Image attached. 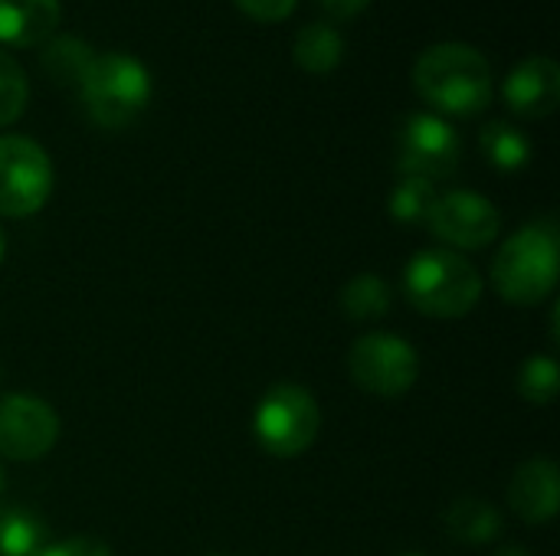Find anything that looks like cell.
I'll return each mask as SVG.
<instances>
[{
	"mask_svg": "<svg viewBox=\"0 0 560 556\" xmlns=\"http://www.w3.org/2000/svg\"><path fill=\"white\" fill-rule=\"evenodd\" d=\"M413 85L423 102L446 115H476L492 102L489 59L466 43H436L413 66Z\"/></svg>",
	"mask_w": 560,
	"mask_h": 556,
	"instance_id": "6da1fadb",
	"label": "cell"
},
{
	"mask_svg": "<svg viewBox=\"0 0 560 556\" xmlns=\"http://www.w3.org/2000/svg\"><path fill=\"white\" fill-rule=\"evenodd\" d=\"M560 275V246L555 220L518 229L492 259V285L512 305L545 301Z\"/></svg>",
	"mask_w": 560,
	"mask_h": 556,
	"instance_id": "7a4b0ae2",
	"label": "cell"
},
{
	"mask_svg": "<svg viewBox=\"0 0 560 556\" xmlns=\"http://www.w3.org/2000/svg\"><path fill=\"white\" fill-rule=\"evenodd\" d=\"M404 292L410 305L430 318H466L482 298V279L476 265L453 249H423L404 272Z\"/></svg>",
	"mask_w": 560,
	"mask_h": 556,
	"instance_id": "3957f363",
	"label": "cell"
},
{
	"mask_svg": "<svg viewBox=\"0 0 560 556\" xmlns=\"http://www.w3.org/2000/svg\"><path fill=\"white\" fill-rule=\"evenodd\" d=\"M89 115L102 128L131 125L151 98V72L141 59L128 52H102L92 59L85 79L79 82Z\"/></svg>",
	"mask_w": 560,
	"mask_h": 556,
	"instance_id": "277c9868",
	"label": "cell"
},
{
	"mask_svg": "<svg viewBox=\"0 0 560 556\" xmlns=\"http://www.w3.org/2000/svg\"><path fill=\"white\" fill-rule=\"evenodd\" d=\"M322 429V410L312 390L299 383H276L256 406V442L276 459H295L312 449Z\"/></svg>",
	"mask_w": 560,
	"mask_h": 556,
	"instance_id": "5b68a950",
	"label": "cell"
},
{
	"mask_svg": "<svg viewBox=\"0 0 560 556\" xmlns=\"http://www.w3.org/2000/svg\"><path fill=\"white\" fill-rule=\"evenodd\" d=\"M348 374L358 383V390L381 400H397L413 390L420 377V357L407 338L374 331L351 344Z\"/></svg>",
	"mask_w": 560,
	"mask_h": 556,
	"instance_id": "8992f818",
	"label": "cell"
},
{
	"mask_svg": "<svg viewBox=\"0 0 560 556\" xmlns=\"http://www.w3.org/2000/svg\"><path fill=\"white\" fill-rule=\"evenodd\" d=\"M52 193L49 154L26 134L0 138V216H33Z\"/></svg>",
	"mask_w": 560,
	"mask_h": 556,
	"instance_id": "52a82bcc",
	"label": "cell"
},
{
	"mask_svg": "<svg viewBox=\"0 0 560 556\" xmlns=\"http://www.w3.org/2000/svg\"><path fill=\"white\" fill-rule=\"evenodd\" d=\"M463 157V141L456 128L430 111H417L400 125L397 134V161L404 177H423V180H446L456 174Z\"/></svg>",
	"mask_w": 560,
	"mask_h": 556,
	"instance_id": "ba28073f",
	"label": "cell"
},
{
	"mask_svg": "<svg viewBox=\"0 0 560 556\" xmlns=\"http://www.w3.org/2000/svg\"><path fill=\"white\" fill-rule=\"evenodd\" d=\"M59 439L56 410L33 393L0 397V456L10 462H36Z\"/></svg>",
	"mask_w": 560,
	"mask_h": 556,
	"instance_id": "9c48e42d",
	"label": "cell"
},
{
	"mask_svg": "<svg viewBox=\"0 0 560 556\" xmlns=\"http://www.w3.org/2000/svg\"><path fill=\"white\" fill-rule=\"evenodd\" d=\"M427 226L456 249H482L489 246L499 229H502V216L492 206V200H486L482 193L472 190H450L443 197H436Z\"/></svg>",
	"mask_w": 560,
	"mask_h": 556,
	"instance_id": "30bf717a",
	"label": "cell"
},
{
	"mask_svg": "<svg viewBox=\"0 0 560 556\" xmlns=\"http://www.w3.org/2000/svg\"><path fill=\"white\" fill-rule=\"evenodd\" d=\"M505 105L522 118H548L560 102V69L548 56L522 59L502 82Z\"/></svg>",
	"mask_w": 560,
	"mask_h": 556,
	"instance_id": "8fae6325",
	"label": "cell"
},
{
	"mask_svg": "<svg viewBox=\"0 0 560 556\" xmlns=\"http://www.w3.org/2000/svg\"><path fill=\"white\" fill-rule=\"evenodd\" d=\"M509 508L525 524H548L560 508L558 465L551 459H528L509 482Z\"/></svg>",
	"mask_w": 560,
	"mask_h": 556,
	"instance_id": "7c38bea8",
	"label": "cell"
},
{
	"mask_svg": "<svg viewBox=\"0 0 560 556\" xmlns=\"http://www.w3.org/2000/svg\"><path fill=\"white\" fill-rule=\"evenodd\" d=\"M59 26V0H0V43L39 46Z\"/></svg>",
	"mask_w": 560,
	"mask_h": 556,
	"instance_id": "4fadbf2b",
	"label": "cell"
},
{
	"mask_svg": "<svg viewBox=\"0 0 560 556\" xmlns=\"http://www.w3.org/2000/svg\"><path fill=\"white\" fill-rule=\"evenodd\" d=\"M446 534L463 541V544H489L499 537L502 531V518L499 511L482 501V498H459L446 508Z\"/></svg>",
	"mask_w": 560,
	"mask_h": 556,
	"instance_id": "5bb4252c",
	"label": "cell"
},
{
	"mask_svg": "<svg viewBox=\"0 0 560 556\" xmlns=\"http://www.w3.org/2000/svg\"><path fill=\"white\" fill-rule=\"evenodd\" d=\"M341 56H345V43H341L338 29L328 26V23L302 26V33L295 36V46H292V59L305 72H315V75H325V72L338 69Z\"/></svg>",
	"mask_w": 560,
	"mask_h": 556,
	"instance_id": "9a60e30c",
	"label": "cell"
},
{
	"mask_svg": "<svg viewBox=\"0 0 560 556\" xmlns=\"http://www.w3.org/2000/svg\"><path fill=\"white\" fill-rule=\"evenodd\" d=\"M479 147L489 157V164L505 174L522 170L532 161V141L525 138L522 128H515L509 121H489L479 131Z\"/></svg>",
	"mask_w": 560,
	"mask_h": 556,
	"instance_id": "2e32d148",
	"label": "cell"
},
{
	"mask_svg": "<svg viewBox=\"0 0 560 556\" xmlns=\"http://www.w3.org/2000/svg\"><path fill=\"white\" fill-rule=\"evenodd\" d=\"M92 59H95V52L89 49V43L79 36H69V33L46 39V49H43V69L59 85H79L85 79Z\"/></svg>",
	"mask_w": 560,
	"mask_h": 556,
	"instance_id": "e0dca14e",
	"label": "cell"
},
{
	"mask_svg": "<svg viewBox=\"0 0 560 556\" xmlns=\"http://www.w3.org/2000/svg\"><path fill=\"white\" fill-rule=\"evenodd\" d=\"M394 305V292L377 275H358L341 288V311L348 321H381Z\"/></svg>",
	"mask_w": 560,
	"mask_h": 556,
	"instance_id": "ac0fdd59",
	"label": "cell"
},
{
	"mask_svg": "<svg viewBox=\"0 0 560 556\" xmlns=\"http://www.w3.org/2000/svg\"><path fill=\"white\" fill-rule=\"evenodd\" d=\"M46 547V528L30 511L0 514V556H39Z\"/></svg>",
	"mask_w": 560,
	"mask_h": 556,
	"instance_id": "d6986e66",
	"label": "cell"
},
{
	"mask_svg": "<svg viewBox=\"0 0 560 556\" xmlns=\"http://www.w3.org/2000/svg\"><path fill=\"white\" fill-rule=\"evenodd\" d=\"M436 187L423 177H400V184L390 193V216L404 226H420L430 220V210L436 203Z\"/></svg>",
	"mask_w": 560,
	"mask_h": 556,
	"instance_id": "ffe728a7",
	"label": "cell"
},
{
	"mask_svg": "<svg viewBox=\"0 0 560 556\" xmlns=\"http://www.w3.org/2000/svg\"><path fill=\"white\" fill-rule=\"evenodd\" d=\"M558 383L560 374L555 357H528L522 364V374H518V393H522V400H528L535 406H548L558 397Z\"/></svg>",
	"mask_w": 560,
	"mask_h": 556,
	"instance_id": "44dd1931",
	"label": "cell"
},
{
	"mask_svg": "<svg viewBox=\"0 0 560 556\" xmlns=\"http://www.w3.org/2000/svg\"><path fill=\"white\" fill-rule=\"evenodd\" d=\"M26 95H30V85H26V75H23L20 62L10 52L0 49V128L23 115Z\"/></svg>",
	"mask_w": 560,
	"mask_h": 556,
	"instance_id": "7402d4cb",
	"label": "cell"
},
{
	"mask_svg": "<svg viewBox=\"0 0 560 556\" xmlns=\"http://www.w3.org/2000/svg\"><path fill=\"white\" fill-rule=\"evenodd\" d=\"M299 0H236V7L253 16V20H262V23H272V20H285L292 10H295Z\"/></svg>",
	"mask_w": 560,
	"mask_h": 556,
	"instance_id": "603a6c76",
	"label": "cell"
},
{
	"mask_svg": "<svg viewBox=\"0 0 560 556\" xmlns=\"http://www.w3.org/2000/svg\"><path fill=\"white\" fill-rule=\"evenodd\" d=\"M39 556H112V551H108V544H102L95 537H69L62 544L43 547Z\"/></svg>",
	"mask_w": 560,
	"mask_h": 556,
	"instance_id": "cb8c5ba5",
	"label": "cell"
},
{
	"mask_svg": "<svg viewBox=\"0 0 560 556\" xmlns=\"http://www.w3.org/2000/svg\"><path fill=\"white\" fill-rule=\"evenodd\" d=\"M331 16H341V20H348V16H358L371 0H318Z\"/></svg>",
	"mask_w": 560,
	"mask_h": 556,
	"instance_id": "d4e9b609",
	"label": "cell"
},
{
	"mask_svg": "<svg viewBox=\"0 0 560 556\" xmlns=\"http://www.w3.org/2000/svg\"><path fill=\"white\" fill-rule=\"evenodd\" d=\"M492 556H528V551H525V547H502L499 554Z\"/></svg>",
	"mask_w": 560,
	"mask_h": 556,
	"instance_id": "484cf974",
	"label": "cell"
},
{
	"mask_svg": "<svg viewBox=\"0 0 560 556\" xmlns=\"http://www.w3.org/2000/svg\"><path fill=\"white\" fill-rule=\"evenodd\" d=\"M3 252H7V239H3V229H0V262H3Z\"/></svg>",
	"mask_w": 560,
	"mask_h": 556,
	"instance_id": "4316f807",
	"label": "cell"
},
{
	"mask_svg": "<svg viewBox=\"0 0 560 556\" xmlns=\"http://www.w3.org/2000/svg\"><path fill=\"white\" fill-rule=\"evenodd\" d=\"M400 556H423V554H417V551H413V554H400Z\"/></svg>",
	"mask_w": 560,
	"mask_h": 556,
	"instance_id": "83f0119b",
	"label": "cell"
},
{
	"mask_svg": "<svg viewBox=\"0 0 560 556\" xmlns=\"http://www.w3.org/2000/svg\"><path fill=\"white\" fill-rule=\"evenodd\" d=\"M0 514H3V511H0Z\"/></svg>",
	"mask_w": 560,
	"mask_h": 556,
	"instance_id": "f1b7e54d",
	"label": "cell"
}]
</instances>
